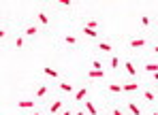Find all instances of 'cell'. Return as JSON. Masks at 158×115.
<instances>
[{"mask_svg": "<svg viewBox=\"0 0 158 115\" xmlns=\"http://www.w3.org/2000/svg\"><path fill=\"white\" fill-rule=\"evenodd\" d=\"M131 47H135V49H141V47H145V41L143 39H131V43H128Z\"/></svg>", "mask_w": 158, "mask_h": 115, "instance_id": "1", "label": "cell"}, {"mask_svg": "<svg viewBox=\"0 0 158 115\" xmlns=\"http://www.w3.org/2000/svg\"><path fill=\"white\" fill-rule=\"evenodd\" d=\"M36 32H39V28H36V26H30V28H26V36H32Z\"/></svg>", "mask_w": 158, "mask_h": 115, "instance_id": "14", "label": "cell"}, {"mask_svg": "<svg viewBox=\"0 0 158 115\" xmlns=\"http://www.w3.org/2000/svg\"><path fill=\"white\" fill-rule=\"evenodd\" d=\"M83 34H86V36H96L98 32H96V30H90L88 26H86V28H83Z\"/></svg>", "mask_w": 158, "mask_h": 115, "instance_id": "20", "label": "cell"}, {"mask_svg": "<svg viewBox=\"0 0 158 115\" xmlns=\"http://www.w3.org/2000/svg\"><path fill=\"white\" fill-rule=\"evenodd\" d=\"M145 70L147 73H158V64H145Z\"/></svg>", "mask_w": 158, "mask_h": 115, "instance_id": "17", "label": "cell"}, {"mask_svg": "<svg viewBox=\"0 0 158 115\" xmlns=\"http://www.w3.org/2000/svg\"><path fill=\"white\" fill-rule=\"evenodd\" d=\"M43 73L47 75V77H51V79H58L60 75H58V70H53V68H49V66H45L43 68Z\"/></svg>", "mask_w": 158, "mask_h": 115, "instance_id": "2", "label": "cell"}, {"mask_svg": "<svg viewBox=\"0 0 158 115\" xmlns=\"http://www.w3.org/2000/svg\"><path fill=\"white\" fill-rule=\"evenodd\" d=\"M39 21H41L43 26H47V24H49V17L45 15V13H39Z\"/></svg>", "mask_w": 158, "mask_h": 115, "instance_id": "16", "label": "cell"}, {"mask_svg": "<svg viewBox=\"0 0 158 115\" xmlns=\"http://www.w3.org/2000/svg\"><path fill=\"white\" fill-rule=\"evenodd\" d=\"M113 115H124V113L120 111V109H113Z\"/></svg>", "mask_w": 158, "mask_h": 115, "instance_id": "25", "label": "cell"}, {"mask_svg": "<svg viewBox=\"0 0 158 115\" xmlns=\"http://www.w3.org/2000/svg\"><path fill=\"white\" fill-rule=\"evenodd\" d=\"M75 115H83V113H81V111H79V113H75Z\"/></svg>", "mask_w": 158, "mask_h": 115, "instance_id": "29", "label": "cell"}, {"mask_svg": "<svg viewBox=\"0 0 158 115\" xmlns=\"http://www.w3.org/2000/svg\"><path fill=\"white\" fill-rule=\"evenodd\" d=\"M86 109H88V113H90V115H98V113H96V107H94L92 102H88V104H86Z\"/></svg>", "mask_w": 158, "mask_h": 115, "instance_id": "18", "label": "cell"}, {"mask_svg": "<svg viewBox=\"0 0 158 115\" xmlns=\"http://www.w3.org/2000/svg\"><path fill=\"white\" fill-rule=\"evenodd\" d=\"M60 109H62V102H60V100H56V102H51V107H49V113H53V115H56V113H58Z\"/></svg>", "mask_w": 158, "mask_h": 115, "instance_id": "5", "label": "cell"}, {"mask_svg": "<svg viewBox=\"0 0 158 115\" xmlns=\"http://www.w3.org/2000/svg\"><path fill=\"white\" fill-rule=\"evenodd\" d=\"M86 96H88V87H81V90L75 94V100H83Z\"/></svg>", "mask_w": 158, "mask_h": 115, "instance_id": "6", "label": "cell"}, {"mask_svg": "<svg viewBox=\"0 0 158 115\" xmlns=\"http://www.w3.org/2000/svg\"><path fill=\"white\" fill-rule=\"evenodd\" d=\"M64 43H66V45H77V39L73 36V34H66V36H64Z\"/></svg>", "mask_w": 158, "mask_h": 115, "instance_id": "8", "label": "cell"}, {"mask_svg": "<svg viewBox=\"0 0 158 115\" xmlns=\"http://www.w3.org/2000/svg\"><path fill=\"white\" fill-rule=\"evenodd\" d=\"M86 26H88V28H96V26H98V24H96V21H94V19H90V21H88V24H86Z\"/></svg>", "mask_w": 158, "mask_h": 115, "instance_id": "24", "label": "cell"}, {"mask_svg": "<svg viewBox=\"0 0 158 115\" xmlns=\"http://www.w3.org/2000/svg\"><path fill=\"white\" fill-rule=\"evenodd\" d=\"M118 66H120V60H118V58H111V68H113V70H115Z\"/></svg>", "mask_w": 158, "mask_h": 115, "instance_id": "23", "label": "cell"}, {"mask_svg": "<svg viewBox=\"0 0 158 115\" xmlns=\"http://www.w3.org/2000/svg\"><path fill=\"white\" fill-rule=\"evenodd\" d=\"M45 94H47V87H45V85H41L39 90H36V98H43Z\"/></svg>", "mask_w": 158, "mask_h": 115, "instance_id": "13", "label": "cell"}, {"mask_svg": "<svg viewBox=\"0 0 158 115\" xmlns=\"http://www.w3.org/2000/svg\"><path fill=\"white\" fill-rule=\"evenodd\" d=\"M128 109H131V113H133V115H141V111H139V107H137L135 102H131V104H128Z\"/></svg>", "mask_w": 158, "mask_h": 115, "instance_id": "12", "label": "cell"}, {"mask_svg": "<svg viewBox=\"0 0 158 115\" xmlns=\"http://www.w3.org/2000/svg\"><path fill=\"white\" fill-rule=\"evenodd\" d=\"M34 115H39V113H34Z\"/></svg>", "mask_w": 158, "mask_h": 115, "instance_id": "31", "label": "cell"}, {"mask_svg": "<svg viewBox=\"0 0 158 115\" xmlns=\"http://www.w3.org/2000/svg\"><path fill=\"white\" fill-rule=\"evenodd\" d=\"M143 96H145V100H147V102H152V100H154V94H152L150 90H145V92H143Z\"/></svg>", "mask_w": 158, "mask_h": 115, "instance_id": "21", "label": "cell"}, {"mask_svg": "<svg viewBox=\"0 0 158 115\" xmlns=\"http://www.w3.org/2000/svg\"><path fill=\"white\" fill-rule=\"evenodd\" d=\"M62 115H73V113H71V111H64V113H62Z\"/></svg>", "mask_w": 158, "mask_h": 115, "instance_id": "27", "label": "cell"}, {"mask_svg": "<svg viewBox=\"0 0 158 115\" xmlns=\"http://www.w3.org/2000/svg\"><path fill=\"white\" fill-rule=\"evenodd\" d=\"M109 92L120 94V92H122V85H118V83H109Z\"/></svg>", "mask_w": 158, "mask_h": 115, "instance_id": "9", "label": "cell"}, {"mask_svg": "<svg viewBox=\"0 0 158 115\" xmlns=\"http://www.w3.org/2000/svg\"><path fill=\"white\" fill-rule=\"evenodd\" d=\"M92 70H103V62L94 60V62H92Z\"/></svg>", "mask_w": 158, "mask_h": 115, "instance_id": "19", "label": "cell"}, {"mask_svg": "<svg viewBox=\"0 0 158 115\" xmlns=\"http://www.w3.org/2000/svg\"><path fill=\"white\" fill-rule=\"evenodd\" d=\"M124 68H126V70H128V73H131V75H133V77H135V75H137V70H135V66H133V64H131V62H126V64H124Z\"/></svg>", "mask_w": 158, "mask_h": 115, "instance_id": "15", "label": "cell"}, {"mask_svg": "<svg viewBox=\"0 0 158 115\" xmlns=\"http://www.w3.org/2000/svg\"><path fill=\"white\" fill-rule=\"evenodd\" d=\"M34 100H19V109H32Z\"/></svg>", "mask_w": 158, "mask_h": 115, "instance_id": "7", "label": "cell"}, {"mask_svg": "<svg viewBox=\"0 0 158 115\" xmlns=\"http://www.w3.org/2000/svg\"><path fill=\"white\" fill-rule=\"evenodd\" d=\"M88 77H90V79H103V77H105V73H103V70H90Z\"/></svg>", "mask_w": 158, "mask_h": 115, "instance_id": "4", "label": "cell"}, {"mask_svg": "<svg viewBox=\"0 0 158 115\" xmlns=\"http://www.w3.org/2000/svg\"><path fill=\"white\" fill-rule=\"evenodd\" d=\"M98 49L103 51V54H109V51H111V45H109V43H100V45H98Z\"/></svg>", "mask_w": 158, "mask_h": 115, "instance_id": "10", "label": "cell"}, {"mask_svg": "<svg viewBox=\"0 0 158 115\" xmlns=\"http://www.w3.org/2000/svg\"><path fill=\"white\" fill-rule=\"evenodd\" d=\"M58 85L62 87V90H64V92H73V85H71V83H66V81H60Z\"/></svg>", "mask_w": 158, "mask_h": 115, "instance_id": "11", "label": "cell"}, {"mask_svg": "<svg viewBox=\"0 0 158 115\" xmlns=\"http://www.w3.org/2000/svg\"><path fill=\"white\" fill-rule=\"evenodd\" d=\"M154 51H156V54H158V47H154Z\"/></svg>", "mask_w": 158, "mask_h": 115, "instance_id": "28", "label": "cell"}, {"mask_svg": "<svg viewBox=\"0 0 158 115\" xmlns=\"http://www.w3.org/2000/svg\"><path fill=\"white\" fill-rule=\"evenodd\" d=\"M152 115H158V113H152Z\"/></svg>", "mask_w": 158, "mask_h": 115, "instance_id": "30", "label": "cell"}, {"mask_svg": "<svg viewBox=\"0 0 158 115\" xmlns=\"http://www.w3.org/2000/svg\"><path fill=\"white\" fill-rule=\"evenodd\" d=\"M15 47H19V49L24 47V36H17L15 39Z\"/></svg>", "mask_w": 158, "mask_h": 115, "instance_id": "22", "label": "cell"}, {"mask_svg": "<svg viewBox=\"0 0 158 115\" xmlns=\"http://www.w3.org/2000/svg\"><path fill=\"white\" fill-rule=\"evenodd\" d=\"M154 81H156V83H158V73H154Z\"/></svg>", "mask_w": 158, "mask_h": 115, "instance_id": "26", "label": "cell"}, {"mask_svg": "<svg viewBox=\"0 0 158 115\" xmlns=\"http://www.w3.org/2000/svg\"><path fill=\"white\" fill-rule=\"evenodd\" d=\"M137 87H139V83H135V81H133V83H124V85H122V92H135Z\"/></svg>", "mask_w": 158, "mask_h": 115, "instance_id": "3", "label": "cell"}]
</instances>
